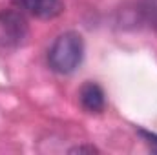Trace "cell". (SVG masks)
<instances>
[{
	"instance_id": "5",
	"label": "cell",
	"mask_w": 157,
	"mask_h": 155,
	"mask_svg": "<svg viewBox=\"0 0 157 155\" xmlns=\"http://www.w3.org/2000/svg\"><path fill=\"white\" fill-rule=\"evenodd\" d=\"M139 133L143 135V139L146 141V144L150 146V150L157 153V133H152V131H146V130H139Z\"/></svg>"
},
{
	"instance_id": "3",
	"label": "cell",
	"mask_w": 157,
	"mask_h": 155,
	"mask_svg": "<svg viewBox=\"0 0 157 155\" xmlns=\"http://www.w3.org/2000/svg\"><path fill=\"white\" fill-rule=\"evenodd\" d=\"M78 99H80V104L84 110L91 112V113H101L106 106V97H104V91L99 84L95 82H86L80 91H78Z\"/></svg>"
},
{
	"instance_id": "6",
	"label": "cell",
	"mask_w": 157,
	"mask_h": 155,
	"mask_svg": "<svg viewBox=\"0 0 157 155\" xmlns=\"http://www.w3.org/2000/svg\"><path fill=\"white\" fill-rule=\"evenodd\" d=\"M70 153H99L95 146H75L70 150Z\"/></svg>"
},
{
	"instance_id": "1",
	"label": "cell",
	"mask_w": 157,
	"mask_h": 155,
	"mask_svg": "<svg viewBox=\"0 0 157 155\" xmlns=\"http://www.w3.org/2000/svg\"><path fill=\"white\" fill-rule=\"evenodd\" d=\"M84 57V42L75 31H66L59 35L48 51L49 68L60 75L73 73L80 66Z\"/></svg>"
},
{
	"instance_id": "4",
	"label": "cell",
	"mask_w": 157,
	"mask_h": 155,
	"mask_svg": "<svg viewBox=\"0 0 157 155\" xmlns=\"http://www.w3.org/2000/svg\"><path fill=\"white\" fill-rule=\"evenodd\" d=\"M26 11L39 18H55L64 11L62 0H18Z\"/></svg>"
},
{
	"instance_id": "2",
	"label": "cell",
	"mask_w": 157,
	"mask_h": 155,
	"mask_svg": "<svg viewBox=\"0 0 157 155\" xmlns=\"http://www.w3.org/2000/svg\"><path fill=\"white\" fill-rule=\"evenodd\" d=\"M26 18L13 9L0 11V47H18L28 39Z\"/></svg>"
}]
</instances>
